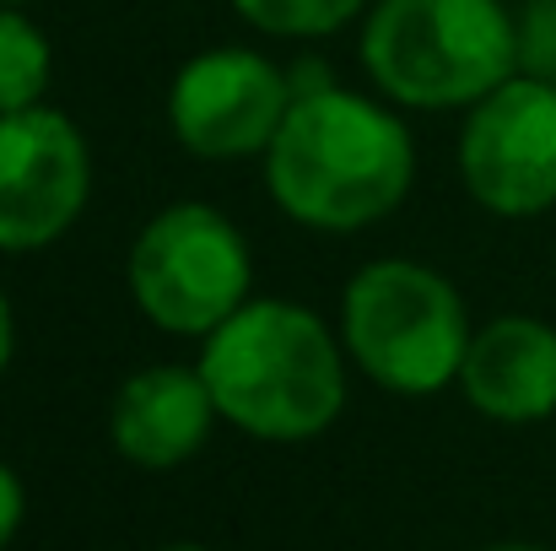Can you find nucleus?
<instances>
[{
    "mask_svg": "<svg viewBox=\"0 0 556 551\" xmlns=\"http://www.w3.org/2000/svg\"><path fill=\"white\" fill-rule=\"evenodd\" d=\"M416 184V141L389 98L341 82L292 87V109L265 147L276 211L314 233H363L394 216Z\"/></svg>",
    "mask_w": 556,
    "mask_h": 551,
    "instance_id": "1",
    "label": "nucleus"
},
{
    "mask_svg": "<svg viewBox=\"0 0 556 551\" xmlns=\"http://www.w3.org/2000/svg\"><path fill=\"white\" fill-rule=\"evenodd\" d=\"M194 367L222 422L260 443H308L346 411L341 330L292 298H249L200 341Z\"/></svg>",
    "mask_w": 556,
    "mask_h": 551,
    "instance_id": "2",
    "label": "nucleus"
},
{
    "mask_svg": "<svg viewBox=\"0 0 556 551\" xmlns=\"http://www.w3.org/2000/svg\"><path fill=\"white\" fill-rule=\"evenodd\" d=\"M357 54L394 109H470L519 76V22L503 0H372Z\"/></svg>",
    "mask_w": 556,
    "mask_h": 551,
    "instance_id": "3",
    "label": "nucleus"
},
{
    "mask_svg": "<svg viewBox=\"0 0 556 551\" xmlns=\"http://www.w3.org/2000/svg\"><path fill=\"white\" fill-rule=\"evenodd\" d=\"M341 347L352 367L389 395H438L459 384L470 314L459 287L421 260H372L341 292Z\"/></svg>",
    "mask_w": 556,
    "mask_h": 551,
    "instance_id": "4",
    "label": "nucleus"
},
{
    "mask_svg": "<svg viewBox=\"0 0 556 551\" xmlns=\"http://www.w3.org/2000/svg\"><path fill=\"white\" fill-rule=\"evenodd\" d=\"M125 287L147 325L205 341L254 298V254L227 211L211 200L163 205L125 254Z\"/></svg>",
    "mask_w": 556,
    "mask_h": 551,
    "instance_id": "5",
    "label": "nucleus"
},
{
    "mask_svg": "<svg viewBox=\"0 0 556 551\" xmlns=\"http://www.w3.org/2000/svg\"><path fill=\"white\" fill-rule=\"evenodd\" d=\"M459 179L470 200L503 222H530L556 205V87L508 76L465 109Z\"/></svg>",
    "mask_w": 556,
    "mask_h": 551,
    "instance_id": "6",
    "label": "nucleus"
},
{
    "mask_svg": "<svg viewBox=\"0 0 556 551\" xmlns=\"http://www.w3.org/2000/svg\"><path fill=\"white\" fill-rule=\"evenodd\" d=\"M292 109V76L260 49H200L168 82V130L189 158H265Z\"/></svg>",
    "mask_w": 556,
    "mask_h": 551,
    "instance_id": "7",
    "label": "nucleus"
},
{
    "mask_svg": "<svg viewBox=\"0 0 556 551\" xmlns=\"http://www.w3.org/2000/svg\"><path fill=\"white\" fill-rule=\"evenodd\" d=\"M92 200V152L65 109L0 114V254L60 243Z\"/></svg>",
    "mask_w": 556,
    "mask_h": 551,
    "instance_id": "8",
    "label": "nucleus"
},
{
    "mask_svg": "<svg viewBox=\"0 0 556 551\" xmlns=\"http://www.w3.org/2000/svg\"><path fill=\"white\" fill-rule=\"evenodd\" d=\"M222 422L211 384L200 367L185 363H152L136 367L109 405V438L119 449V460L141 465V471H174L194 460L211 438V427Z\"/></svg>",
    "mask_w": 556,
    "mask_h": 551,
    "instance_id": "9",
    "label": "nucleus"
},
{
    "mask_svg": "<svg viewBox=\"0 0 556 551\" xmlns=\"http://www.w3.org/2000/svg\"><path fill=\"white\" fill-rule=\"evenodd\" d=\"M465 400L508 427L556 416V325L535 314H503L481 325L459 363Z\"/></svg>",
    "mask_w": 556,
    "mask_h": 551,
    "instance_id": "10",
    "label": "nucleus"
},
{
    "mask_svg": "<svg viewBox=\"0 0 556 551\" xmlns=\"http://www.w3.org/2000/svg\"><path fill=\"white\" fill-rule=\"evenodd\" d=\"M49 76H54L49 33L27 11L0 5V114L38 109L43 92H49Z\"/></svg>",
    "mask_w": 556,
    "mask_h": 551,
    "instance_id": "11",
    "label": "nucleus"
},
{
    "mask_svg": "<svg viewBox=\"0 0 556 551\" xmlns=\"http://www.w3.org/2000/svg\"><path fill=\"white\" fill-rule=\"evenodd\" d=\"M254 33L270 38H330L352 27L372 0H227Z\"/></svg>",
    "mask_w": 556,
    "mask_h": 551,
    "instance_id": "12",
    "label": "nucleus"
},
{
    "mask_svg": "<svg viewBox=\"0 0 556 551\" xmlns=\"http://www.w3.org/2000/svg\"><path fill=\"white\" fill-rule=\"evenodd\" d=\"M519 22V76H556V0H525V11H514Z\"/></svg>",
    "mask_w": 556,
    "mask_h": 551,
    "instance_id": "13",
    "label": "nucleus"
},
{
    "mask_svg": "<svg viewBox=\"0 0 556 551\" xmlns=\"http://www.w3.org/2000/svg\"><path fill=\"white\" fill-rule=\"evenodd\" d=\"M22 519H27V487H22V476L0 460V551L16 541Z\"/></svg>",
    "mask_w": 556,
    "mask_h": 551,
    "instance_id": "14",
    "label": "nucleus"
},
{
    "mask_svg": "<svg viewBox=\"0 0 556 551\" xmlns=\"http://www.w3.org/2000/svg\"><path fill=\"white\" fill-rule=\"evenodd\" d=\"M11 358H16V314H11V298L0 292V378H5Z\"/></svg>",
    "mask_w": 556,
    "mask_h": 551,
    "instance_id": "15",
    "label": "nucleus"
},
{
    "mask_svg": "<svg viewBox=\"0 0 556 551\" xmlns=\"http://www.w3.org/2000/svg\"><path fill=\"white\" fill-rule=\"evenodd\" d=\"M0 5H16V11H27V5H38V0H0Z\"/></svg>",
    "mask_w": 556,
    "mask_h": 551,
    "instance_id": "16",
    "label": "nucleus"
},
{
    "mask_svg": "<svg viewBox=\"0 0 556 551\" xmlns=\"http://www.w3.org/2000/svg\"><path fill=\"white\" fill-rule=\"evenodd\" d=\"M486 551H541V547H486Z\"/></svg>",
    "mask_w": 556,
    "mask_h": 551,
    "instance_id": "17",
    "label": "nucleus"
},
{
    "mask_svg": "<svg viewBox=\"0 0 556 551\" xmlns=\"http://www.w3.org/2000/svg\"><path fill=\"white\" fill-rule=\"evenodd\" d=\"M157 551H205V547H189V541H185V547H157Z\"/></svg>",
    "mask_w": 556,
    "mask_h": 551,
    "instance_id": "18",
    "label": "nucleus"
},
{
    "mask_svg": "<svg viewBox=\"0 0 556 551\" xmlns=\"http://www.w3.org/2000/svg\"><path fill=\"white\" fill-rule=\"evenodd\" d=\"M552 87H556V76H552Z\"/></svg>",
    "mask_w": 556,
    "mask_h": 551,
    "instance_id": "19",
    "label": "nucleus"
}]
</instances>
